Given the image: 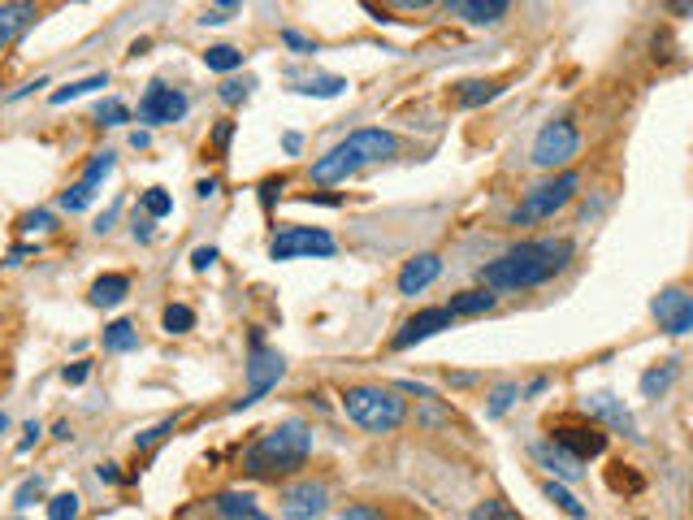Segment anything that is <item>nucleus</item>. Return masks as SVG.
<instances>
[{
  "instance_id": "obj_54",
  "label": "nucleus",
  "mask_w": 693,
  "mask_h": 520,
  "mask_svg": "<svg viewBox=\"0 0 693 520\" xmlns=\"http://www.w3.org/2000/svg\"><path fill=\"white\" fill-rule=\"evenodd\" d=\"M668 5H672L676 13H693V5H689V0H668Z\"/></svg>"
},
{
  "instance_id": "obj_40",
  "label": "nucleus",
  "mask_w": 693,
  "mask_h": 520,
  "mask_svg": "<svg viewBox=\"0 0 693 520\" xmlns=\"http://www.w3.org/2000/svg\"><path fill=\"white\" fill-rule=\"evenodd\" d=\"M473 520H516L507 507H499V503H481L477 512H473Z\"/></svg>"
},
{
  "instance_id": "obj_5",
  "label": "nucleus",
  "mask_w": 693,
  "mask_h": 520,
  "mask_svg": "<svg viewBox=\"0 0 693 520\" xmlns=\"http://www.w3.org/2000/svg\"><path fill=\"white\" fill-rule=\"evenodd\" d=\"M577 191H581V174H577V169H559L555 178H546L533 191H525V200H520L516 213H512V226H533V221L555 217L559 208L572 204V195H577Z\"/></svg>"
},
{
  "instance_id": "obj_13",
  "label": "nucleus",
  "mask_w": 693,
  "mask_h": 520,
  "mask_svg": "<svg viewBox=\"0 0 693 520\" xmlns=\"http://www.w3.org/2000/svg\"><path fill=\"white\" fill-rule=\"evenodd\" d=\"M650 312H655V321L676 338L693 330V295L681 291V286H668V291L650 304Z\"/></svg>"
},
{
  "instance_id": "obj_50",
  "label": "nucleus",
  "mask_w": 693,
  "mask_h": 520,
  "mask_svg": "<svg viewBox=\"0 0 693 520\" xmlns=\"http://www.w3.org/2000/svg\"><path fill=\"white\" fill-rule=\"evenodd\" d=\"M390 5H395V9H429L434 0H390Z\"/></svg>"
},
{
  "instance_id": "obj_45",
  "label": "nucleus",
  "mask_w": 693,
  "mask_h": 520,
  "mask_svg": "<svg viewBox=\"0 0 693 520\" xmlns=\"http://www.w3.org/2000/svg\"><path fill=\"white\" fill-rule=\"evenodd\" d=\"M22 226H26V230H52V213H44V208H39V213H31V217L22 221Z\"/></svg>"
},
{
  "instance_id": "obj_12",
  "label": "nucleus",
  "mask_w": 693,
  "mask_h": 520,
  "mask_svg": "<svg viewBox=\"0 0 693 520\" xmlns=\"http://www.w3.org/2000/svg\"><path fill=\"white\" fill-rule=\"evenodd\" d=\"M451 321H455V312H451L447 304H442V308H421L412 321H403V330L390 338V347H395V351H408V347H416V343H425V338L451 330Z\"/></svg>"
},
{
  "instance_id": "obj_39",
  "label": "nucleus",
  "mask_w": 693,
  "mask_h": 520,
  "mask_svg": "<svg viewBox=\"0 0 693 520\" xmlns=\"http://www.w3.org/2000/svg\"><path fill=\"white\" fill-rule=\"evenodd\" d=\"M61 382H65V386H83V382H87V364H83V360L65 364V369H61Z\"/></svg>"
},
{
  "instance_id": "obj_6",
  "label": "nucleus",
  "mask_w": 693,
  "mask_h": 520,
  "mask_svg": "<svg viewBox=\"0 0 693 520\" xmlns=\"http://www.w3.org/2000/svg\"><path fill=\"white\" fill-rule=\"evenodd\" d=\"M577 152H581V130H577L572 117H555V122H546L538 130V139H533V165L551 169V174L568 169L572 161H577Z\"/></svg>"
},
{
  "instance_id": "obj_22",
  "label": "nucleus",
  "mask_w": 693,
  "mask_h": 520,
  "mask_svg": "<svg viewBox=\"0 0 693 520\" xmlns=\"http://www.w3.org/2000/svg\"><path fill=\"white\" fill-rule=\"evenodd\" d=\"M494 299H499V295H494L490 286H481V291H460V295H451L447 308L455 312V317H481V312L494 308Z\"/></svg>"
},
{
  "instance_id": "obj_34",
  "label": "nucleus",
  "mask_w": 693,
  "mask_h": 520,
  "mask_svg": "<svg viewBox=\"0 0 693 520\" xmlns=\"http://www.w3.org/2000/svg\"><path fill=\"white\" fill-rule=\"evenodd\" d=\"M48 520H78V494H57L48 503Z\"/></svg>"
},
{
  "instance_id": "obj_52",
  "label": "nucleus",
  "mask_w": 693,
  "mask_h": 520,
  "mask_svg": "<svg viewBox=\"0 0 693 520\" xmlns=\"http://www.w3.org/2000/svg\"><path fill=\"white\" fill-rule=\"evenodd\" d=\"M282 187H286V182H282V178H278V182H265V187H260V191H265V204H269V200H273V195H278Z\"/></svg>"
},
{
  "instance_id": "obj_18",
  "label": "nucleus",
  "mask_w": 693,
  "mask_h": 520,
  "mask_svg": "<svg viewBox=\"0 0 693 520\" xmlns=\"http://www.w3.org/2000/svg\"><path fill=\"white\" fill-rule=\"evenodd\" d=\"M31 22H35V0H13V5H0V48L18 44Z\"/></svg>"
},
{
  "instance_id": "obj_46",
  "label": "nucleus",
  "mask_w": 693,
  "mask_h": 520,
  "mask_svg": "<svg viewBox=\"0 0 693 520\" xmlns=\"http://www.w3.org/2000/svg\"><path fill=\"white\" fill-rule=\"evenodd\" d=\"M152 221H156V217H148V213L135 217V239H152Z\"/></svg>"
},
{
  "instance_id": "obj_15",
  "label": "nucleus",
  "mask_w": 693,
  "mask_h": 520,
  "mask_svg": "<svg viewBox=\"0 0 693 520\" xmlns=\"http://www.w3.org/2000/svg\"><path fill=\"white\" fill-rule=\"evenodd\" d=\"M438 278H442V256L421 252V256H412L408 265H403V273H399V295H421Z\"/></svg>"
},
{
  "instance_id": "obj_3",
  "label": "nucleus",
  "mask_w": 693,
  "mask_h": 520,
  "mask_svg": "<svg viewBox=\"0 0 693 520\" xmlns=\"http://www.w3.org/2000/svg\"><path fill=\"white\" fill-rule=\"evenodd\" d=\"M395 152H399V139L390 130H351L343 143H334L330 152L312 161L308 178L317 187H334V182H347L351 174H360V169H369L377 161H390Z\"/></svg>"
},
{
  "instance_id": "obj_37",
  "label": "nucleus",
  "mask_w": 693,
  "mask_h": 520,
  "mask_svg": "<svg viewBox=\"0 0 693 520\" xmlns=\"http://www.w3.org/2000/svg\"><path fill=\"white\" fill-rule=\"evenodd\" d=\"M169 429H174V416H165L161 425H152V429H143V434H135V451H148V447H156Z\"/></svg>"
},
{
  "instance_id": "obj_1",
  "label": "nucleus",
  "mask_w": 693,
  "mask_h": 520,
  "mask_svg": "<svg viewBox=\"0 0 693 520\" xmlns=\"http://www.w3.org/2000/svg\"><path fill=\"white\" fill-rule=\"evenodd\" d=\"M572 260V239H529L516 243L512 252L490 260L481 269V282L490 291H533V286L551 282L555 273H564Z\"/></svg>"
},
{
  "instance_id": "obj_10",
  "label": "nucleus",
  "mask_w": 693,
  "mask_h": 520,
  "mask_svg": "<svg viewBox=\"0 0 693 520\" xmlns=\"http://www.w3.org/2000/svg\"><path fill=\"white\" fill-rule=\"evenodd\" d=\"M325 507H330V486L325 481H295L278 499V512L286 520H317Z\"/></svg>"
},
{
  "instance_id": "obj_21",
  "label": "nucleus",
  "mask_w": 693,
  "mask_h": 520,
  "mask_svg": "<svg viewBox=\"0 0 693 520\" xmlns=\"http://www.w3.org/2000/svg\"><path fill=\"white\" fill-rule=\"evenodd\" d=\"M494 96H503L499 78H473V83L455 87V104H460V109H477V104H490Z\"/></svg>"
},
{
  "instance_id": "obj_49",
  "label": "nucleus",
  "mask_w": 693,
  "mask_h": 520,
  "mask_svg": "<svg viewBox=\"0 0 693 520\" xmlns=\"http://www.w3.org/2000/svg\"><path fill=\"white\" fill-rule=\"evenodd\" d=\"M96 477H100V481H109V486H113V481H122V473H117V464H100V468H96Z\"/></svg>"
},
{
  "instance_id": "obj_35",
  "label": "nucleus",
  "mask_w": 693,
  "mask_h": 520,
  "mask_svg": "<svg viewBox=\"0 0 693 520\" xmlns=\"http://www.w3.org/2000/svg\"><path fill=\"white\" fill-rule=\"evenodd\" d=\"M247 91H252V78H226V83L217 87V96L226 100V104H243Z\"/></svg>"
},
{
  "instance_id": "obj_31",
  "label": "nucleus",
  "mask_w": 693,
  "mask_h": 520,
  "mask_svg": "<svg viewBox=\"0 0 693 520\" xmlns=\"http://www.w3.org/2000/svg\"><path fill=\"white\" fill-rule=\"evenodd\" d=\"M96 122H104V126H126L130 122V109L122 100H100L96 104Z\"/></svg>"
},
{
  "instance_id": "obj_53",
  "label": "nucleus",
  "mask_w": 693,
  "mask_h": 520,
  "mask_svg": "<svg viewBox=\"0 0 693 520\" xmlns=\"http://www.w3.org/2000/svg\"><path fill=\"white\" fill-rule=\"evenodd\" d=\"M195 191H200V200H208V195H213V191H217V182H213V178H208V182H200V187H195Z\"/></svg>"
},
{
  "instance_id": "obj_27",
  "label": "nucleus",
  "mask_w": 693,
  "mask_h": 520,
  "mask_svg": "<svg viewBox=\"0 0 693 520\" xmlns=\"http://www.w3.org/2000/svg\"><path fill=\"white\" fill-rule=\"evenodd\" d=\"M204 65H208V70H217V74H230V70H239V65H243V52L230 48V44H213L204 52Z\"/></svg>"
},
{
  "instance_id": "obj_42",
  "label": "nucleus",
  "mask_w": 693,
  "mask_h": 520,
  "mask_svg": "<svg viewBox=\"0 0 693 520\" xmlns=\"http://www.w3.org/2000/svg\"><path fill=\"white\" fill-rule=\"evenodd\" d=\"M39 434H44V429H39V421H26V425H22V438H18V451H22V455L31 451Z\"/></svg>"
},
{
  "instance_id": "obj_17",
  "label": "nucleus",
  "mask_w": 693,
  "mask_h": 520,
  "mask_svg": "<svg viewBox=\"0 0 693 520\" xmlns=\"http://www.w3.org/2000/svg\"><path fill=\"white\" fill-rule=\"evenodd\" d=\"M533 455H538V460L551 468L555 481H581V473H585V468H581L585 460H577V455L564 451V447H559V442H551V438L538 442V447H533Z\"/></svg>"
},
{
  "instance_id": "obj_29",
  "label": "nucleus",
  "mask_w": 693,
  "mask_h": 520,
  "mask_svg": "<svg viewBox=\"0 0 693 520\" xmlns=\"http://www.w3.org/2000/svg\"><path fill=\"white\" fill-rule=\"evenodd\" d=\"M161 325H165V334H191L195 330V312L187 304H169L161 312Z\"/></svg>"
},
{
  "instance_id": "obj_8",
  "label": "nucleus",
  "mask_w": 693,
  "mask_h": 520,
  "mask_svg": "<svg viewBox=\"0 0 693 520\" xmlns=\"http://www.w3.org/2000/svg\"><path fill=\"white\" fill-rule=\"evenodd\" d=\"M338 243L334 234H325L317 226H286L269 239V256L273 260H299V256H334Z\"/></svg>"
},
{
  "instance_id": "obj_56",
  "label": "nucleus",
  "mask_w": 693,
  "mask_h": 520,
  "mask_svg": "<svg viewBox=\"0 0 693 520\" xmlns=\"http://www.w3.org/2000/svg\"><path fill=\"white\" fill-rule=\"evenodd\" d=\"M5 429H9V416H5V412H0V434H5Z\"/></svg>"
},
{
  "instance_id": "obj_28",
  "label": "nucleus",
  "mask_w": 693,
  "mask_h": 520,
  "mask_svg": "<svg viewBox=\"0 0 693 520\" xmlns=\"http://www.w3.org/2000/svg\"><path fill=\"white\" fill-rule=\"evenodd\" d=\"M295 91H304V96H321V100H330V96H343L347 91V78H338V74H325V78H304Z\"/></svg>"
},
{
  "instance_id": "obj_9",
  "label": "nucleus",
  "mask_w": 693,
  "mask_h": 520,
  "mask_svg": "<svg viewBox=\"0 0 693 520\" xmlns=\"http://www.w3.org/2000/svg\"><path fill=\"white\" fill-rule=\"evenodd\" d=\"M551 442H559L577 460H594V455L607 451V429L598 421H559L551 425Z\"/></svg>"
},
{
  "instance_id": "obj_11",
  "label": "nucleus",
  "mask_w": 693,
  "mask_h": 520,
  "mask_svg": "<svg viewBox=\"0 0 693 520\" xmlns=\"http://www.w3.org/2000/svg\"><path fill=\"white\" fill-rule=\"evenodd\" d=\"M187 117V96L165 83H148V91H143L139 100V122L148 126H169V122H182Z\"/></svg>"
},
{
  "instance_id": "obj_44",
  "label": "nucleus",
  "mask_w": 693,
  "mask_h": 520,
  "mask_svg": "<svg viewBox=\"0 0 693 520\" xmlns=\"http://www.w3.org/2000/svg\"><path fill=\"white\" fill-rule=\"evenodd\" d=\"M611 468H616V473H611V486H616V490H624V486H629V490H642V477L620 473V464H611Z\"/></svg>"
},
{
  "instance_id": "obj_32",
  "label": "nucleus",
  "mask_w": 693,
  "mask_h": 520,
  "mask_svg": "<svg viewBox=\"0 0 693 520\" xmlns=\"http://www.w3.org/2000/svg\"><path fill=\"white\" fill-rule=\"evenodd\" d=\"M672 364H663V369H650L646 377H642V395L646 399H655V395H663V390H668V382H672Z\"/></svg>"
},
{
  "instance_id": "obj_55",
  "label": "nucleus",
  "mask_w": 693,
  "mask_h": 520,
  "mask_svg": "<svg viewBox=\"0 0 693 520\" xmlns=\"http://www.w3.org/2000/svg\"><path fill=\"white\" fill-rule=\"evenodd\" d=\"M234 5H243V0H217V9H234Z\"/></svg>"
},
{
  "instance_id": "obj_33",
  "label": "nucleus",
  "mask_w": 693,
  "mask_h": 520,
  "mask_svg": "<svg viewBox=\"0 0 693 520\" xmlns=\"http://www.w3.org/2000/svg\"><path fill=\"white\" fill-rule=\"evenodd\" d=\"M516 399H520V386H516V382H503V386L490 395V416H503V412L512 408Z\"/></svg>"
},
{
  "instance_id": "obj_14",
  "label": "nucleus",
  "mask_w": 693,
  "mask_h": 520,
  "mask_svg": "<svg viewBox=\"0 0 693 520\" xmlns=\"http://www.w3.org/2000/svg\"><path fill=\"white\" fill-rule=\"evenodd\" d=\"M442 9H447V18H460L468 26H494L507 18L512 0H442Z\"/></svg>"
},
{
  "instance_id": "obj_41",
  "label": "nucleus",
  "mask_w": 693,
  "mask_h": 520,
  "mask_svg": "<svg viewBox=\"0 0 693 520\" xmlns=\"http://www.w3.org/2000/svg\"><path fill=\"white\" fill-rule=\"evenodd\" d=\"M213 260H217V247H195L191 252V269H213Z\"/></svg>"
},
{
  "instance_id": "obj_23",
  "label": "nucleus",
  "mask_w": 693,
  "mask_h": 520,
  "mask_svg": "<svg viewBox=\"0 0 693 520\" xmlns=\"http://www.w3.org/2000/svg\"><path fill=\"white\" fill-rule=\"evenodd\" d=\"M104 351H135L139 347V330L130 321H113V325H104Z\"/></svg>"
},
{
  "instance_id": "obj_24",
  "label": "nucleus",
  "mask_w": 693,
  "mask_h": 520,
  "mask_svg": "<svg viewBox=\"0 0 693 520\" xmlns=\"http://www.w3.org/2000/svg\"><path fill=\"white\" fill-rule=\"evenodd\" d=\"M96 187H100V182H87V178H78V182H70V187H65L61 191V208H65V213H83V208L91 204V200H96Z\"/></svg>"
},
{
  "instance_id": "obj_51",
  "label": "nucleus",
  "mask_w": 693,
  "mask_h": 520,
  "mask_svg": "<svg viewBox=\"0 0 693 520\" xmlns=\"http://www.w3.org/2000/svg\"><path fill=\"white\" fill-rule=\"evenodd\" d=\"M148 143H152L148 130H135V135H130V148H148Z\"/></svg>"
},
{
  "instance_id": "obj_38",
  "label": "nucleus",
  "mask_w": 693,
  "mask_h": 520,
  "mask_svg": "<svg viewBox=\"0 0 693 520\" xmlns=\"http://www.w3.org/2000/svg\"><path fill=\"white\" fill-rule=\"evenodd\" d=\"M282 44L291 48V52H299V57H308V52H317V44H312L308 35H299V31H282Z\"/></svg>"
},
{
  "instance_id": "obj_26",
  "label": "nucleus",
  "mask_w": 693,
  "mask_h": 520,
  "mask_svg": "<svg viewBox=\"0 0 693 520\" xmlns=\"http://www.w3.org/2000/svg\"><path fill=\"white\" fill-rule=\"evenodd\" d=\"M546 499H551V503L559 507V512H564V516H572V520H590V512H585V507H581L577 499H572L564 481H546Z\"/></svg>"
},
{
  "instance_id": "obj_19",
  "label": "nucleus",
  "mask_w": 693,
  "mask_h": 520,
  "mask_svg": "<svg viewBox=\"0 0 693 520\" xmlns=\"http://www.w3.org/2000/svg\"><path fill=\"white\" fill-rule=\"evenodd\" d=\"M585 412H594V416H603L607 425H616V429H624V434L629 438H642L637 434V421L629 416V408H624V403H616L611 395H590L585 399Z\"/></svg>"
},
{
  "instance_id": "obj_30",
  "label": "nucleus",
  "mask_w": 693,
  "mask_h": 520,
  "mask_svg": "<svg viewBox=\"0 0 693 520\" xmlns=\"http://www.w3.org/2000/svg\"><path fill=\"white\" fill-rule=\"evenodd\" d=\"M139 208L148 217H169V213H174V195H169L165 187H148L139 195Z\"/></svg>"
},
{
  "instance_id": "obj_7",
  "label": "nucleus",
  "mask_w": 693,
  "mask_h": 520,
  "mask_svg": "<svg viewBox=\"0 0 693 520\" xmlns=\"http://www.w3.org/2000/svg\"><path fill=\"white\" fill-rule=\"evenodd\" d=\"M282 373H286V360L273 347L260 343V334H252V351H247V390H243V399H234V412H243V408H252V403L265 399L269 390L282 382Z\"/></svg>"
},
{
  "instance_id": "obj_2",
  "label": "nucleus",
  "mask_w": 693,
  "mask_h": 520,
  "mask_svg": "<svg viewBox=\"0 0 693 520\" xmlns=\"http://www.w3.org/2000/svg\"><path fill=\"white\" fill-rule=\"evenodd\" d=\"M308 451H312V429L304 421H282L278 429H265L243 451V473L256 481H278L295 473V468H304Z\"/></svg>"
},
{
  "instance_id": "obj_16",
  "label": "nucleus",
  "mask_w": 693,
  "mask_h": 520,
  "mask_svg": "<svg viewBox=\"0 0 693 520\" xmlns=\"http://www.w3.org/2000/svg\"><path fill=\"white\" fill-rule=\"evenodd\" d=\"M208 512H213L217 520H265V512L256 507V499H252V494H243V490L213 494V499H208Z\"/></svg>"
},
{
  "instance_id": "obj_47",
  "label": "nucleus",
  "mask_w": 693,
  "mask_h": 520,
  "mask_svg": "<svg viewBox=\"0 0 693 520\" xmlns=\"http://www.w3.org/2000/svg\"><path fill=\"white\" fill-rule=\"evenodd\" d=\"M117 213H122V204H113L109 213H104L100 221H96V234H104V230H113V221H117Z\"/></svg>"
},
{
  "instance_id": "obj_4",
  "label": "nucleus",
  "mask_w": 693,
  "mask_h": 520,
  "mask_svg": "<svg viewBox=\"0 0 693 520\" xmlns=\"http://www.w3.org/2000/svg\"><path fill=\"white\" fill-rule=\"evenodd\" d=\"M343 412L369 434H390L408 421V399L390 386H347L343 390Z\"/></svg>"
},
{
  "instance_id": "obj_43",
  "label": "nucleus",
  "mask_w": 693,
  "mask_h": 520,
  "mask_svg": "<svg viewBox=\"0 0 693 520\" xmlns=\"http://www.w3.org/2000/svg\"><path fill=\"white\" fill-rule=\"evenodd\" d=\"M338 520H382V512H377V507H369V503H360V507H347L343 516Z\"/></svg>"
},
{
  "instance_id": "obj_20",
  "label": "nucleus",
  "mask_w": 693,
  "mask_h": 520,
  "mask_svg": "<svg viewBox=\"0 0 693 520\" xmlns=\"http://www.w3.org/2000/svg\"><path fill=\"white\" fill-rule=\"evenodd\" d=\"M126 295H130L126 273H104V278L91 282V304H96V308H117Z\"/></svg>"
},
{
  "instance_id": "obj_48",
  "label": "nucleus",
  "mask_w": 693,
  "mask_h": 520,
  "mask_svg": "<svg viewBox=\"0 0 693 520\" xmlns=\"http://www.w3.org/2000/svg\"><path fill=\"white\" fill-rule=\"evenodd\" d=\"M230 135H234V122H221V126H217V135H213V143H217V148H226Z\"/></svg>"
},
{
  "instance_id": "obj_25",
  "label": "nucleus",
  "mask_w": 693,
  "mask_h": 520,
  "mask_svg": "<svg viewBox=\"0 0 693 520\" xmlns=\"http://www.w3.org/2000/svg\"><path fill=\"white\" fill-rule=\"evenodd\" d=\"M96 87H109V78L104 74H87V78H74V83H65L52 91V104H70L78 96H87V91H96Z\"/></svg>"
},
{
  "instance_id": "obj_36",
  "label": "nucleus",
  "mask_w": 693,
  "mask_h": 520,
  "mask_svg": "<svg viewBox=\"0 0 693 520\" xmlns=\"http://www.w3.org/2000/svg\"><path fill=\"white\" fill-rule=\"evenodd\" d=\"M39 494H44V481L39 477H26L22 486H18V494H13V507H18V512H26V507H31Z\"/></svg>"
}]
</instances>
